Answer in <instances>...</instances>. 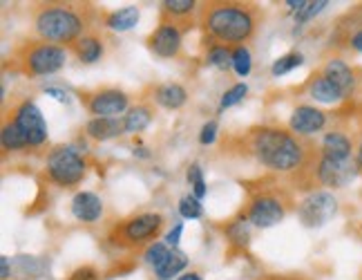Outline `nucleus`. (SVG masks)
I'll list each match as a JSON object with an SVG mask.
<instances>
[{
  "mask_svg": "<svg viewBox=\"0 0 362 280\" xmlns=\"http://www.w3.org/2000/svg\"><path fill=\"white\" fill-rule=\"evenodd\" d=\"M163 215L161 213H139L128 220L117 222L107 233V240L112 247L119 249H141L150 247V242L161 233L163 229Z\"/></svg>",
  "mask_w": 362,
  "mask_h": 280,
  "instance_id": "423d86ee",
  "label": "nucleus"
},
{
  "mask_svg": "<svg viewBox=\"0 0 362 280\" xmlns=\"http://www.w3.org/2000/svg\"><path fill=\"white\" fill-rule=\"evenodd\" d=\"M101 274L96 271L92 264H83V267H78L72 276H69V280H99Z\"/></svg>",
  "mask_w": 362,
  "mask_h": 280,
  "instance_id": "f704fd0d",
  "label": "nucleus"
},
{
  "mask_svg": "<svg viewBox=\"0 0 362 280\" xmlns=\"http://www.w3.org/2000/svg\"><path fill=\"white\" fill-rule=\"evenodd\" d=\"M159 23H168L188 34L199 27V3L194 0H165L159 9Z\"/></svg>",
  "mask_w": 362,
  "mask_h": 280,
  "instance_id": "f8f14e48",
  "label": "nucleus"
},
{
  "mask_svg": "<svg viewBox=\"0 0 362 280\" xmlns=\"http://www.w3.org/2000/svg\"><path fill=\"white\" fill-rule=\"evenodd\" d=\"M96 9L90 3H38L32 7L34 34L59 47H72L81 36L94 30Z\"/></svg>",
  "mask_w": 362,
  "mask_h": 280,
  "instance_id": "7ed1b4c3",
  "label": "nucleus"
},
{
  "mask_svg": "<svg viewBox=\"0 0 362 280\" xmlns=\"http://www.w3.org/2000/svg\"><path fill=\"white\" fill-rule=\"evenodd\" d=\"M248 202L244 206V215L250 224L259 229H269L280 224L296 208L293 193L275 177H259L255 181H246Z\"/></svg>",
  "mask_w": 362,
  "mask_h": 280,
  "instance_id": "20e7f679",
  "label": "nucleus"
},
{
  "mask_svg": "<svg viewBox=\"0 0 362 280\" xmlns=\"http://www.w3.org/2000/svg\"><path fill=\"white\" fill-rule=\"evenodd\" d=\"M184 32L175 25L159 23V27L148 36V50L159 59H177L184 45Z\"/></svg>",
  "mask_w": 362,
  "mask_h": 280,
  "instance_id": "ddd939ff",
  "label": "nucleus"
},
{
  "mask_svg": "<svg viewBox=\"0 0 362 280\" xmlns=\"http://www.w3.org/2000/svg\"><path fill=\"white\" fill-rule=\"evenodd\" d=\"M86 135L94 142H107V139H115L119 135H125L123 130V119H105V117H92L86 123Z\"/></svg>",
  "mask_w": 362,
  "mask_h": 280,
  "instance_id": "aec40b11",
  "label": "nucleus"
},
{
  "mask_svg": "<svg viewBox=\"0 0 362 280\" xmlns=\"http://www.w3.org/2000/svg\"><path fill=\"white\" fill-rule=\"evenodd\" d=\"M45 94L47 96H52V99H57V101H61V103H67L69 101V96H67V92L65 90H61V88H45Z\"/></svg>",
  "mask_w": 362,
  "mask_h": 280,
  "instance_id": "58836bf2",
  "label": "nucleus"
},
{
  "mask_svg": "<svg viewBox=\"0 0 362 280\" xmlns=\"http://www.w3.org/2000/svg\"><path fill=\"white\" fill-rule=\"evenodd\" d=\"M152 117H155V110H152V106H148V103H136V106H132L123 115V130L128 133V135L144 133L148 125L152 123Z\"/></svg>",
  "mask_w": 362,
  "mask_h": 280,
  "instance_id": "4be33fe9",
  "label": "nucleus"
},
{
  "mask_svg": "<svg viewBox=\"0 0 362 280\" xmlns=\"http://www.w3.org/2000/svg\"><path fill=\"white\" fill-rule=\"evenodd\" d=\"M248 218L242 213L238 220H233L228 227H226V235H228V242L230 247H238V249H246L250 242V229H248Z\"/></svg>",
  "mask_w": 362,
  "mask_h": 280,
  "instance_id": "a878e982",
  "label": "nucleus"
},
{
  "mask_svg": "<svg viewBox=\"0 0 362 280\" xmlns=\"http://www.w3.org/2000/svg\"><path fill=\"white\" fill-rule=\"evenodd\" d=\"M206 63L213 67H221L226 69L228 65H233V50L224 47V45H213L206 50Z\"/></svg>",
  "mask_w": 362,
  "mask_h": 280,
  "instance_id": "cd10ccee",
  "label": "nucleus"
},
{
  "mask_svg": "<svg viewBox=\"0 0 362 280\" xmlns=\"http://www.w3.org/2000/svg\"><path fill=\"white\" fill-rule=\"evenodd\" d=\"M356 159H358L360 173H362V112L358 117V130H356Z\"/></svg>",
  "mask_w": 362,
  "mask_h": 280,
  "instance_id": "e433bc0d",
  "label": "nucleus"
},
{
  "mask_svg": "<svg viewBox=\"0 0 362 280\" xmlns=\"http://www.w3.org/2000/svg\"><path fill=\"white\" fill-rule=\"evenodd\" d=\"M65 61H67L65 47H59L40 38L23 40V43H18L11 50L9 56V65L13 72L30 79L57 74L59 69H63Z\"/></svg>",
  "mask_w": 362,
  "mask_h": 280,
  "instance_id": "39448f33",
  "label": "nucleus"
},
{
  "mask_svg": "<svg viewBox=\"0 0 362 280\" xmlns=\"http://www.w3.org/2000/svg\"><path fill=\"white\" fill-rule=\"evenodd\" d=\"M5 115L23 130V135L27 137V142H30L32 148H38L47 142L45 117L32 99H21L9 112H5Z\"/></svg>",
  "mask_w": 362,
  "mask_h": 280,
  "instance_id": "1a4fd4ad",
  "label": "nucleus"
},
{
  "mask_svg": "<svg viewBox=\"0 0 362 280\" xmlns=\"http://www.w3.org/2000/svg\"><path fill=\"white\" fill-rule=\"evenodd\" d=\"M286 5L293 9L296 23H306L317 13H322L329 7V0H288Z\"/></svg>",
  "mask_w": 362,
  "mask_h": 280,
  "instance_id": "393cba45",
  "label": "nucleus"
},
{
  "mask_svg": "<svg viewBox=\"0 0 362 280\" xmlns=\"http://www.w3.org/2000/svg\"><path fill=\"white\" fill-rule=\"evenodd\" d=\"M134 155H139V157H148V152H146V148H134Z\"/></svg>",
  "mask_w": 362,
  "mask_h": 280,
  "instance_id": "37998d69",
  "label": "nucleus"
},
{
  "mask_svg": "<svg viewBox=\"0 0 362 280\" xmlns=\"http://www.w3.org/2000/svg\"><path fill=\"white\" fill-rule=\"evenodd\" d=\"M69 50H72V54L81 63H86V65L99 63L103 59V54H105V38L96 30H92L86 36H81Z\"/></svg>",
  "mask_w": 362,
  "mask_h": 280,
  "instance_id": "f3484780",
  "label": "nucleus"
},
{
  "mask_svg": "<svg viewBox=\"0 0 362 280\" xmlns=\"http://www.w3.org/2000/svg\"><path fill=\"white\" fill-rule=\"evenodd\" d=\"M331 43L333 47H342V50L362 54V7L349 11L338 23L336 32L331 36Z\"/></svg>",
  "mask_w": 362,
  "mask_h": 280,
  "instance_id": "4468645a",
  "label": "nucleus"
},
{
  "mask_svg": "<svg viewBox=\"0 0 362 280\" xmlns=\"http://www.w3.org/2000/svg\"><path fill=\"white\" fill-rule=\"evenodd\" d=\"M244 152L271 173L293 175L309 162L315 144L282 125H253L242 139Z\"/></svg>",
  "mask_w": 362,
  "mask_h": 280,
  "instance_id": "f03ea898",
  "label": "nucleus"
},
{
  "mask_svg": "<svg viewBox=\"0 0 362 280\" xmlns=\"http://www.w3.org/2000/svg\"><path fill=\"white\" fill-rule=\"evenodd\" d=\"M262 21L264 11L255 3H242V0L199 3V30L206 47H244V43L255 38Z\"/></svg>",
  "mask_w": 362,
  "mask_h": 280,
  "instance_id": "f257e3e1",
  "label": "nucleus"
},
{
  "mask_svg": "<svg viewBox=\"0 0 362 280\" xmlns=\"http://www.w3.org/2000/svg\"><path fill=\"white\" fill-rule=\"evenodd\" d=\"M181 233H184V224H175V229H170L168 235H165V245L173 247V249H177Z\"/></svg>",
  "mask_w": 362,
  "mask_h": 280,
  "instance_id": "4c0bfd02",
  "label": "nucleus"
},
{
  "mask_svg": "<svg viewBox=\"0 0 362 280\" xmlns=\"http://www.w3.org/2000/svg\"><path fill=\"white\" fill-rule=\"evenodd\" d=\"M0 267H3V278L9 276V258L7 256H0Z\"/></svg>",
  "mask_w": 362,
  "mask_h": 280,
  "instance_id": "ea45409f",
  "label": "nucleus"
},
{
  "mask_svg": "<svg viewBox=\"0 0 362 280\" xmlns=\"http://www.w3.org/2000/svg\"><path fill=\"white\" fill-rule=\"evenodd\" d=\"M304 88H306V94H309L311 99L317 101V103H329V106H333V103L346 101L344 94L336 86H333V83L322 72H320V69H317L315 74H311V79L306 81Z\"/></svg>",
  "mask_w": 362,
  "mask_h": 280,
  "instance_id": "a211bd4d",
  "label": "nucleus"
},
{
  "mask_svg": "<svg viewBox=\"0 0 362 280\" xmlns=\"http://www.w3.org/2000/svg\"><path fill=\"white\" fill-rule=\"evenodd\" d=\"M179 213L181 218L186 220H197L204 215V206H202V200H197L194 195H184V198L179 200Z\"/></svg>",
  "mask_w": 362,
  "mask_h": 280,
  "instance_id": "7c9ffc66",
  "label": "nucleus"
},
{
  "mask_svg": "<svg viewBox=\"0 0 362 280\" xmlns=\"http://www.w3.org/2000/svg\"><path fill=\"white\" fill-rule=\"evenodd\" d=\"M179 280H202L199 274H184V276H179Z\"/></svg>",
  "mask_w": 362,
  "mask_h": 280,
  "instance_id": "a19ab883",
  "label": "nucleus"
},
{
  "mask_svg": "<svg viewBox=\"0 0 362 280\" xmlns=\"http://www.w3.org/2000/svg\"><path fill=\"white\" fill-rule=\"evenodd\" d=\"M78 99L92 117L115 119L123 112L130 110V96L119 88H96V90H81Z\"/></svg>",
  "mask_w": 362,
  "mask_h": 280,
  "instance_id": "6e6552de",
  "label": "nucleus"
},
{
  "mask_svg": "<svg viewBox=\"0 0 362 280\" xmlns=\"http://www.w3.org/2000/svg\"><path fill=\"white\" fill-rule=\"evenodd\" d=\"M170 247L168 245H165V242H152L148 249H146V262L150 264V267L152 269H159L161 267V264L165 262V258H168L170 256Z\"/></svg>",
  "mask_w": 362,
  "mask_h": 280,
  "instance_id": "c756f323",
  "label": "nucleus"
},
{
  "mask_svg": "<svg viewBox=\"0 0 362 280\" xmlns=\"http://www.w3.org/2000/svg\"><path fill=\"white\" fill-rule=\"evenodd\" d=\"M215 137H217V121L213 119V121L204 123L202 135H199V142H202L204 146H208V144H213V142H215Z\"/></svg>",
  "mask_w": 362,
  "mask_h": 280,
  "instance_id": "c9c22d12",
  "label": "nucleus"
},
{
  "mask_svg": "<svg viewBox=\"0 0 362 280\" xmlns=\"http://www.w3.org/2000/svg\"><path fill=\"white\" fill-rule=\"evenodd\" d=\"M188 181H190V186H192V195L197 200H202L204 195L208 193L206 191V181H204V173H202V166L199 164H192L188 168Z\"/></svg>",
  "mask_w": 362,
  "mask_h": 280,
  "instance_id": "473e14b6",
  "label": "nucleus"
},
{
  "mask_svg": "<svg viewBox=\"0 0 362 280\" xmlns=\"http://www.w3.org/2000/svg\"><path fill=\"white\" fill-rule=\"evenodd\" d=\"M338 213V200L331 191L317 189L309 193L306 198L298 204V218L304 227L315 229L327 224L331 218H336Z\"/></svg>",
  "mask_w": 362,
  "mask_h": 280,
  "instance_id": "9d476101",
  "label": "nucleus"
},
{
  "mask_svg": "<svg viewBox=\"0 0 362 280\" xmlns=\"http://www.w3.org/2000/svg\"><path fill=\"white\" fill-rule=\"evenodd\" d=\"M262 280H302V278H288V276H269V278H262Z\"/></svg>",
  "mask_w": 362,
  "mask_h": 280,
  "instance_id": "79ce46f5",
  "label": "nucleus"
},
{
  "mask_svg": "<svg viewBox=\"0 0 362 280\" xmlns=\"http://www.w3.org/2000/svg\"><path fill=\"white\" fill-rule=\"evenodd\" d=\"M320 72H322L333 86H336L342 94L344 99H354V96L360 92V72L349 65L344 59H340V56H331V59L325 61V65L320 67Z\"/></svg>",
  "mask_w": 362,
  "mask_h": 280,
  "instance_id": "9b49d317",
  "label": "nucleus"
},
{
  "mask_svg": "<svg viewBox=\"0 0 362 280\" xmlns=\"http://www.w3.org/2000/svg\"><path fill=\"white\" fill-rule=\"evenodd\" d=\"M0 144H3L5 152H21V150L32 148L30 142H27V137L23 135V130L7 115L3 117V128H0Z\"/></svg>",
  "mask_w": 362,
  "mask_h": 280,
  "instance_id": "5701e85b",
  "label": "nucleus"
},
{
  "mask_svg": "<svg viewBox=\"0 0 362 280\" xmlns=\"http://www.w3.org/2000/svg\"><path fill=\"white\" fill-rule=\"evenodd\" d=\"M320 155L331 159H351L356 157V137L344 128H331L322 135V142L317 146Z\"/></svg>",
  "mask_w": 362,
  "mask_h": 280,
  "instance_id": "dca6fc26",
  "label": "nucleus"
},
{
  "mask_svg": "<svg viewBox=\"0 0 362 280\" xmlns=\"http://www.w3.org/2000/svg\"><path fill=\"white\" fill-rule=\"evenodd\" d=\"M250 67H253V59H250V52L248 47H235L233 50V69L238 72V77H248L250 74Z\"/></svg>",
  "mask_w": 362,
  "mask_h": 280,
  "instance_id": "2f4dec72",
  "label": "nucleus"
},
{
  "mask_svg": "<svg viewBox=\"0 0 362 280\" xmlns=\"http://www.w3.org/2000/svg\"><path fill=\"white\" fill-rule=\"evenodd\" d=\"M45 173L52 184L69 189L83 181L88 173V162L74 146H57L47 155Z\"/></svg>",
  "mask_w": 362,
  "mask_h": 280,
  "instance_id": "0eeeda50",
  "label": "nucleus"
},
{
  "mask_svg": "<svg viewBox=\"0 0 362 280\" xmlns=\"http://www.w3.org/2000/svg\"><path fill=\"white\" fill-rule=\"evenodd\" d=\"M302 63H304V56H302L300 52H291V54L280 56V59H277V61L273 63L271 72H273V77H284V74L291 72V69L300 67Z\"/></svg>",
  "mask_w": 362,
  "mask_h": 280,
  "instance_id": "c85d7f7f",
  "label": "nucleus"
},
{
  "mask_svg": "<svg viewBox=\"0 0 362 280\" xmlns=\"http://www.w3.org/2000/svg\"><path fill=\"white\" fill-rule=\"evenodd\" d=\"M246 94H248V86H246V83H235V86L228 92H224V96H221V103H219L221 110H226V108H230L235 103H240Z\"/></svg>",
  "mask_w": 362,
  "mask_h": 280,
  "instance_id": "72a5a7b5",
  "label": "nucleus"
},
{
  "mask_svg": "<svg viewBox=\"0 0 362 280\" xmlns=\"http://www.w3.org/2000/svg\"><path fill=\"white\" fill-rule=\"evenodd\" d=\"M139 16H141L139 7H123L117 11H107L103 16V25L115 32H128L139 23Z\"/></svg>",
  "mask_w": 362,
  "mask_h": 280,
  "instance_id": "b1692460",
  "label": "nucleus"
},
{
  "mask_svg": "<svg viewBox=\"0 0 362 280\" xmlns=\"http://www.w3.org/2000/svg\"><path fill=\"white\" fill-rule=\"evenodd\" d=\"M327 123H329V115L325 110H320L315 106H298L288 119V128L296 135L309 139L311 135L322 133L327 128Z\"/></svg>",
  "mask_w": 362,
  "mask_h": 280,
  "instance_id": "2eb2a0df",
  "label": "nucleus"
},
{
  "mask_svg": "<svg viewBox=\"0 0 362 280\" xmlns=\"http://www.w3.org/2000/svg\"><path fill=\"white\" fill-rule=\"evenodd\" d=\"M186 264H188V258L186 254H181V251L173 249L170 251V256L165 258V262L161 264V267L155 271L159 280H170L173 276H177L179 271H184L186 269Z\"/></svg>",
  "mask_w": 362,
  "mask_h": 280,
  "instance_id": "bb28decb",
  "label": "nucleus"
},
{
  "mask_svg": "<svg viewBox=\"0 0 362 280\" xmlns=\"http://www.w3.org/2000/svg\"><path fill=\"white\" fill-rule=\"evenodd\" d=\"M152 101L165 110H179L188 101V92L179 83H163V86H157L155 92H152Z\"/></svg>",
  "mask_w": 362,
  "mask_h": 280,
  "instance_id": "412c9836",
  "label": "nucleus"
},
{
  "mask_svg": "<svg viewBox=\"0 0 362 280\" xmlns=\"http://www.w3.org/2000/svg\"><path fill=\"white\" fill-rule=\"evenodd\" d=\"M72 213L78 222H96L103 215V202L96 193L81 191L72 200Z\"/></svg>",
  "mask_w": 362,
  "mask_h": 280,
  "instance_id": "6ab92c4d",
  "label": "nucleus"
}]
</instances>
